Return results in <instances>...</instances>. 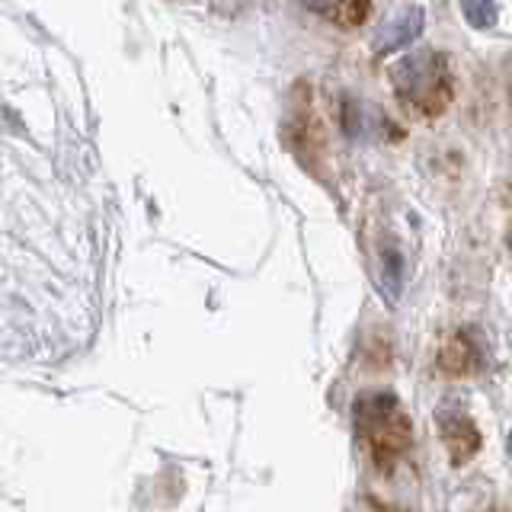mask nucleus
Returning a JSON list of instances; mask_svg holds the SVG:
<instances>
[{
	"label": "nucleus",
	"instance_id": "nucleus-1",
	"mask_svg": "<svg viewBox=\"0 0 512 512\" xmlns=\"http://www.w3.org/2000/svg\"><path fill=\"white\" fill-rule=\"evenodd\" d=\"M352 420H356V436L368 448V455L381 471L394 468L400 455L410 448V420L404 413V404L391 391H368L352 407Z\"/></svg>",
	"mask_w": 512,
	"mask_h": 512
},
{
	"label": "nucleus",
	"instance_id": "nucleus-2",
	"mask_svg": "<svg viewBox=\"0 0 512 512\" xmlns=\"http://www.w3.org/2000/svg\"><path fill=\"white\" fill-rule=\"evenodd\" d=\"M394 93L410 109L423 112V116H439L445 106L452 103L455 77L448 68V58L436 48H423V52H410L391 68Z\"/></svg>",
	"mask_w": 512,
	"mask_h": 512
},
{
	"label": "nucleus",
	"instance_id": "nucleus-3",
	"mask_svg": "<svg viewBox=\"0 0 512 512\" xmlns=\"http://www.w3.org/2000/svg\"><path fill=\"white\" fill-rule=\"evenodd\" d=\"M426 26V10L420 4H407L397 7L381 20L372 39V52L375 55H394L400 48H407L410 42L420 39V32Z\"/></svg>",
	"mask_w": 512,
	"mask_h": 512
},
{
	"label": "nucleus",
	"instance_id": "nucleus-4",
	"mask_svg": "<svg viewBox=\"0 0 512 512\" xmlns=\"http://www.w3.org/2000/svg\"><path fill=\"white\" fill-rule=\"evenodd\" d=\"M436 423H439V432L445 439V448H448V458H452L455 468H464L477 452H480V429L477 423L471 420L468 413L461 410H448L442 407L436 413Z\"/></svg>",
	"mask_w": 512,
	"mask_h": 512
},
{
	"label": "nucleus",
	"instance_id": "nucleus-5",
	"mask_svg": "<svg viewBox=\"0 0 512 512\" xmlns=\"http://www.w3.org/2000/svg\"><path fill=\"white\" fill-rule=\"evenodd\" d=\"M439 365L448 375H474L480 365H484V352H480V333L471 327L458 330L455 336H448L442 352H439Z\"/></svg>",
	"mask_w": 512,
	"mask_h": 512
},
{
	"label": "nucleus",
	"instance_id": "nucleus-6",
	"mask_svg": "<svg viewBox=\"0 0 512 512\" xmlns=\"http://www.w3.org/2000/svg\"><path fill=\"white\" fill-rule=\"evenodd\" d=\"M301 4L320 16H327V20H336L343 26H359L365 23L372 0H301Z\"/></svg>",
	"mask_w": 512,
	"mask_h": 512
},
{
	"label": "nucleus",
	"instance_id": "nucleus-7",
	"mask_svg": "<svg viewBox=\"0 0 512 512\" xmlns=\"http://www.w3.org/2000/svg\"><path fill=\"white\" fill-rule=\"evenodd\" d=\"M461 13L471 29H493L496 20H500L496 0H461Z\"/></svg>",
	"mask_w": 512,
	"mask_h": 512
},
{
	"label": "nucleus",
	"instance_id": "nucleus-8",
	"mask_svg": "<svg viewBox=\"0 0 512 512\" xmlns=\"http://www.w3.org/2000/svg\"><path fill=\"white\" fill-rule=\"evenodd\" d=\"M400 260H404V256H400L394 247L381 250V282L388 288L391 298H397V292H400Z\"/></svg>",
	"mask_w": 512,
	"mask_h": 512
},
{
	"label": "nucleus",
	"instance_id": "nucleus-9",
	"mask_svg": "<svg viewBox=\"0 0 512 512\" xmlns=\"http://www.w3.org/2000/svg\"><path fill=\"white\" fill-rule=\"evenodd\" d=\"M506 247H509V253H512V224H509V234H506Z\"/></svg>",
	"mask_w": 512,
	"mask_h": 512
},
{
	"label": "nucleus",
	"instance_id": "nucleus-10",
	"mask_svg": "<svg viewBox=\"0 0 512 512\" xmlns=\"http://www.w3.org/2000/svg\"><path fill=\"white\" fill-rule=\"evenodd\" d=\"M509 455H512V432H509Z\"/></svg>",
	"mask_w": 512,
	"mask_h": 512
}]
</instances>
